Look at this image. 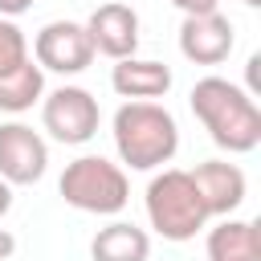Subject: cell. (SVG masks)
<instances>
[{
	"mask_svg": "<svg viewBox=\"0 0 261 261\" xmlns=\"http://www.w3.org/2000/svg\"><path fill=\"white\" fill-rule=\"evenodd\" d=\"M110 86L126 102H155L171 90V69L151 57H122L110 69Z\"/></svg>",
	"mask_w": 261,
	"mask_h": 261,
	"instance_id": "8fae6325",
	"label": "cell"
},
{
	"mask_svg": "<svg viewBox=\"0 0 261 261\" xmlns=\"http://www.w3.org/2000/svg\"><path fill=\"white\" fill-rule=\"evenodd\" d=\"M204 253H208V261H261L257 220H232V216H224L216 228H208Z\"/></svg>",
	"mask_w": 261,
	"mask_h": 261,
	"instance_id": "7c38bea8",
	"label": "cell"
},
{
	"mask_svg": "<svg viewBox=\"0 0 261 261\" xmlns=\"http://www.w3.org/2000/svg\"><path fill=\"white\" fill-rule=\"evenodd\" d=\"M8 208H12V184H4V179H0V216H4Z\"/></svg>",
	"mask_w": 261,
	"mask_h": 261,
	"instance_id": "d6986e66",
	"label": "cell"
},
{
	"mask_svg": "<svg viewBox=\"0 0 261 261\" xmlns=\"http://www.w3.org/2000/svg\"><path fill=\"white\" fill-rule=\"evenodd\" d=\"M29 8H33V0H0V16H4V20L20 16V12H29Z\"/></svg>",
	"mask_w": 261,
	"mask_h": 261,
	"instance_id": "e0dca14e",
	"label": "cell"
},
{
	"mask_svg": "<svg viewBox=\"0 0 261 261\" xmlns=\"http://www.w3.org/2000/svg\"><path fill=\"white\" fill-rule=\"evenodd\" d=\"M20 61H29V37L20 33L16 20H4L0 16V73L16 69Z\"/></svg>",
	"mask_w": 261,
	"mask_h": 261,
	"instance_id": "9a60e30c",
	"label": "cell"
},
{
	"mask_svg": "<svg viewBox=\"0 0 261 261\" xmlns=\"http://www.w3.org/2000/svg\"><path fill=\"white\" fill-rule=\"evenodd\" d=\"M188 175H192V184H196L208 216H232V212L245 204L249 179H245V171H241L237 163H228V159H204V163H196V171H188Z\"/></svg>",
	"mask_w": 261,
	"mask_h": 261,
	"instance_id": "9c48e42d",
	"label": "cell"
},
{
	"mask_svg": "<svg viewBox=\"0 0 261 261\" xmlns=\"http://www.w3.org/2000/svg\"><path fill=\"white\" fill-rule=\"evenodd\" d=\"M184 16H208V12H220V0H171Z\"/></svg>",
	"mask_w": 261,
	"mask_h": 261,
	"instance_id": "2e32d148",
	"label": "cell"
},
{
	"mask_svg": "<svg viewBox=\"0 0 261 261\" xmlns=\"http://www.w3.org/2000/svg\"><path fill=\"white\" fill-rule=\"evenodd\" d=\"M237 37H232V20L224 12H208V16H184L179 24V53L192 65H220L232 53Z\"/></svg>",
	"mask_w": 261,
	"mask_h": 261,
	"instance_id": "30bf717a",
	"label": "cell"
},
{
	"mask_svg": "<svg viewBox=\"0 0 261 261\" xmlns=\"http://www.w3.org/2000/svg\"><path fill=\"white\" fill-rule=\"evenodd\" d=\"M33 61L49 73L73 77L82 69H90L94 61V45L86 37V24L77 20H49L37 37H33Z\"/></svg>",
	"mask_w": 261,
	"mask_h": 261,
	"instance_id": "8992f818",
	"label": "cell"
},
{
	"mask_svg": "<svg viewBox=\"0 0 261 261\" xmlns=\"http://www.w3.org/2000/svg\"><path fill=\"white\" fill-rule=\"evenodd\" d=\"M57 192L69 208L90 212V216H114L126 208L130 200V179L118 163H110L106 155H77L73 163H65Z\"/></svg>",
	"mask_w": 261,
	"mask_h": 261,
	"instance_id": "277c9868",
	"label": "cell"
},
{
	"mask_svg": "<svg viewBox=\"0 0 261 261\" xmlns=\"http://www.w3.org/2000/svg\"><path fill=\"white\" fill-rule=\"evenodd\" d=\"M12 253H16V237H12L8 228H0V261H8Z\"/></svg>",
	"mask_w": 261,
	"mask_h": 261,
	"instance_id": "ac0fdd59",
	"label": "cell"
},
{
	"mask_svg": "<svg viewBox=\"0 0 261 261\" xmlns=\"http://www.w3.org/2000/svg\"><path fill=\"white\" fill-rule=\"evenodd\" d=\"M86 37L94 45V53L110 57V61H122V57H135L139 49V12L122 0H106L90 12L86 20Z\"/></svg>",
	"mask_w": 261,
	"mask_h": 261,
	"instance_id": "ba28073f",
	"label": "cell"
},
{
	"mask_svg": "<svg viewBox=\"0 0 261 261\" xmlns=\"http://www.w3.org/2000/svg\"><path fill=\"white\" fill-rule=\"evenodd\" d=\"M114 151L130 171H155L179 151V122L159 102H122L110 122Z\"/></svg>",
	"mask_w": 261,
	"mask_h": 261,
	"instance_id": "7a4b0ae2",
	"label": "cell"
},
{
	"mask_svg": "<svg viewBox=\"0 0 261 261\" xmlns=\"http://www.w3.org/2000/svg\"><path fill=\"white\" fill-rule=\"evenodd\" d=\"M147 220L163 241H192L204 224H208V208L192 184V175L184 167H163L159 175H151L147 192Z\"/></svg>",
	"mask_w": 261,
	"mask_h": 261,
	"instance_id": "3957f363",
	"label": "cell"
},
{
	"mask_svg": "<svg viewBox=\"0 0 261 261\" xmlns=\"http://www.w3.org/2000/svg\"><path fill=\"white\" fill-rule=\"evenodd\" d=\"M90 257L94 261H147L151 237H147V228H139L130 220H114V224L98 228V237L90 241Z\"/></svg>",
	"mask_w": 261,
	"mask_h": 261,
	"instance_id": "4fadbf2b",
	"label": "cell"
},
{
	"mask_svg": "<svg viewBox=\"0 0 261 261\" xmlns=\"http://www.w3.org/2000/svg\"><path fill=\"white\" fill-rule=\"evenodd\" d=\"M41 98H45V69H41L33 57L20 61L16 69L0 73V110H4V114H24V110H33Z\"/></svg>",
	"mask_w": 261,
	"mask_h": 261,
	"instance_id": "5bb4252c",
	"label": "cell"
},
{
	"mask_svg": "<svg viewBox=\"0 0 261 261\" xmlns=\"http://www.w3.org/2000/svg\"><path fill=\"white\" fill-rule=\"evenodd\" d=\"M241 4H249V8H261V0H241Z\"/></svg>",
	"mask_w": 261,
	"mask_h": 261,
	"instance_id": "ffe728a7",
	"label": "cell"
},
{
	"mask_svg": "<svg viewBox=\"0 0 261 261\" xmlns=\"http://www.w3.org/2000/svg\"><path fill=\"white\" fill-rule=\"evenodd\" d=\"M188 106H192V114L204 122L208 139H212L220 151H228V155H249V151H257V143H261V110H257L253 94L241 90L237 82L208 73V77H200V82L192 86Z\"/></svg>",
	"mask_w": 261,
	"mask_h": 261,
	"instance_id": "6da1fadb",
	"label": "cell"
},
{
	"mask_svg": "<svg viewBox=\"0 0 261 261\" xmlns=\"http://www.w3.org/2000/svg\"><path fill=\"white\" fill-rule=\"evenodd\" d=\"M98 122H102V110L86 86H57L41 98V126L49 130V139L65 147L90 143L98 135Z\"/></svg>",
	"mask_w": 261,
	"mask_h": 261,
	"instance_id": "5b68a950",
	"label": "cell"
},
{
	"mask_svg": "<svg viewBox=\"0 0 261 261\" xmlns=\"http://www.w3.org/2000/svg\"><path fill=\"white\" fill-rule=\"evenodd\" d=\"M49 167V143L29 122H4L0 126V179L20 188L37 184Z\"/></svg>",
	"mask_w": 261,
	"mask_h": 261,
	"instance_id": "52a82bcc",
	"label": "cell"
}]
</instances>
